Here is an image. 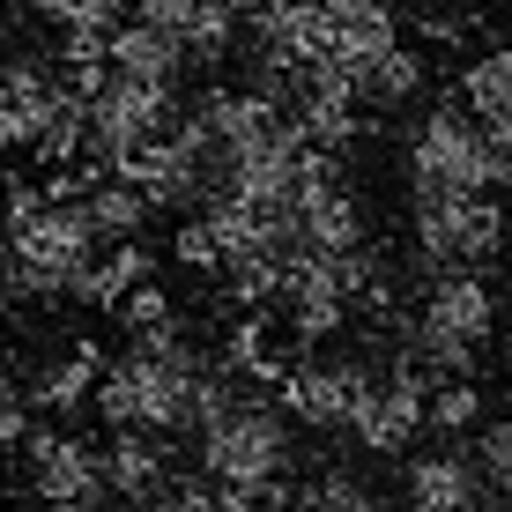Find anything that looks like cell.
<instances>
[{"label":"cell","mask_w":512,"mask_h":512,"mask_svg":"<svg viewBox=\"0 0 512 512\" xmlns=\"http://www.w3.org/2000/svg\"><path fill=\"white\" fill-rule=\"evenodd\" d=\"M141 282H156V253H149L141 238H127V245H97V260L75 275V305L119 312V297L141 290Z\"/></svg>","instance_id":"cell-21"},{"label":"cell","mask_w":512,"mask_h":512,"mask_svg":"<svg viewBox=\"0 0 512 512\" xmlns=\"http://www.w3.org/2000/svg\"><path fill=\"white\" fill-rule=\"evenodd\" d=\"M97 372H104V349L67 342V349H52V357H38V372L23 379V394H30L38 416H82L90 394H97Z\"/></svg>","instance_id":"cell-17"},{"label":"cell","mask_w":512,"mask_h":512,"mask_svg":"<svg viewBox=\"0 0 512 512\" xmlns=\"http://www.w3.org/2000/svg\"><path fill=\"white\" fill-rule=\"evenodd\" d=\"M498 364H505V372H512V342H505V349H498Z\"/></svg>","instance_id":"cell-31"},{"label":"cell","mask_w":512,"mask_h":512,"mask_svg":"<svg viewBox=\"0 0 512 512\" xmlns=\"http://www.w3.org/2000/svg\"><path fill=\"white\" fill-rule=\"evenodd\" d=\"M193 461L216 490H245V498H268L275 483L297 475V438L290 416L275 409L268 386L231 379L223 364H208L201 401H193Z\"/></svg>","instance_id":"cell-1"},{"label":"cell","mask_w":512,"mask_h":512,"mask_svg":"<svg viewBox=\"0 0 512 512\" xmlns=\"http://www.w3.org/2000/svg\"><path fill=\"white\" fill-rule=\"evenodd\" d=\"M290 512H386V498L364 483L357 468H320L312 483H297V505Z\"/></svg>","instance_id":"cell-24"},{"label":"cell","mask_w":512,"mask_h":512,"mask_svg":"<svg viewBox=\"0 0 512 512\" xmlns=\"http://www.w3.org/2000/svg\"><path fill=\"white\" fill-rule=\"evenodd\" d=\"M30 394H23V372H8V364H0V453H15L23 446V431H30Z\"/></svg>","instance_id":"cell-29"},{"label":"cell","mask_w":512,"mask_h":512,"mask_svg":"<svg viewBox=\"0 0 512 512\" xmlns=\"http://www.w3.org/2000/svg\"><path fill=\"white\" fill-rule=\"evenodd\" d=\"M416 8H438V0H416Z\"/></svg>","instance_id":"cell-33"},{"label":"cell","mask_w":512,"mask_h":512,"mask_svg":"<svg viewBox=\"0 0 512 512\" xmlns=\"http://www.w3.org/2000/svg\"><path fill=\"white\" fill-rule=\"evenodd\" d=\"M75 201H82V216H90L97 245H127V238L149 231V216H156V208L141 201V186H134V179H119V171H90Z\"/></svg>","instance_id":"cell-20"},{"label":"cell","mask_w":512,"mask_h":512,"mask_svg":"<svg viewBox=\"0 0 512 512\" xmlns=\"http://www.w3.org/2000/svg\"><path fill=\"white\" fill-rule=\"evenodd\" d=\"M290 223H297V245H305V253H357V245H372V208H364L357 179L342 171V156H320V164H312Z\"/></svg>","instance_id":"cell-11"},{"label":"cell","mask_w":512,"mask_h":512,"mask_svg":"<svg viewBox=\"0 0 512 512\" xmlns=\"http://www.w3.org/2000/svg\"><path fill=\"white\" fill-rule=\"evenodd\" d=\"M186 127L201 134V149H208L216 171H245V164H260V156H282L290 141H305L297 119H290V104L253 90V82H245V90H208L201 104H186Z\"/></svg>","instance_id":"cell-7"},{"label":"cell","mask_w":512,"mask_h":512,"mask_svg":"<svg viewBox=\"0 0 512 512\" xmlns=\"http://www.w3.org/2000/svg\"><path fill=\"white\" fill-rule=\"evenodd\" d=\"M119 179H134L156 216H179V208H201L208 193H216V164H208V149H201L193 127H171L164 141H149Z\"/></svg>","instance_id":"cell-12"},{"label":"cell","mask_w":512,"mask_h":512,"mask_svg":"<svg viewBox=\"0 0 512 512\" xmlns=\"http://www.w3.org/2000/svg\"><path fill=\"white\" fill-rule=\"evenodd\" d=\"M134 0H30V15H45L60 38H104V30L127 23Z\"/></svg>","instance_id":"cell-26"},{"label":"cell","mask_w":512,"mask_h":512,"mask_svg":"<svg viewBox=\"0 0 512 512\" xmlns=\"http://www.w3.org/2000/svg\"><path fill=\"white\" fill-rule=\"evenodd\" d=\"M475 468H483V483L498 490V498H512V409L475 423Z\"/></svg>","instance_id":"cell-27"},{"label":"cell","mask_w":512,"mask_h":512,"mask_svg":"<svg viewBox=\"0 0 512 512\" xmlns=\"http://www.w3.org/2000/svg\"><path fill=\"white\" fill-rule=\"evenodd\" d=\"M409 253L423 275H453L505 253V201L498 193H453V186H409Z\"/></svg>","instance_id":"cell-5"},{"label":"cell","mask_w":512,"mask_h":512,"mask_svg":"<svg viewBox=\"0 0 512 512\" xmlns=\"http://www.w3.org/2000/svg\"><path fill=\"white\" fill-rule=\"evenodd\" d=\"M67 97V82L52 75L45 52H8L0 60V156H30L52 119V104Z\"/></svg>","instance_id":"cell-13"},{"label":"cell","mask_w":512,"mask_h":512,"mask_svg":"<svg viewBox=\"0 0 512 512\" xmlns=\"http://www.w3.org/2000/svg\"><path fill=\"white\" fill-rule=\"evenodd\" d=\"M171 438H149V431H112V446H104V490H112V505L127 512H149L164 498L171 483Z\"/></svg>","instance_id":"cell-16"},{"label":"cell","mask_w":512,"mask_h":512,"mask_svg":"<svg viewBox=\"0 0 512 512\" xmlns=\"http://www.w3.org/2000/svg\"><path fill=\"white\" fill-rule=\"evenodd\" d=\"M483 416L490 409H483V386L475 379H438L431 401H423V431H438V438H468Z\"/></svg>","instance_id":"cell-25"},{"label":"cell","mask_w":512,"mask_h":512,"mask_svg":"<svg viewBox=\"0 0 512 512\" xmlns=\"http://www.w3.org/2000/svg\"><path fill=\"white\" fill-rule=\"evenodd\" d=\"M171 320H186V312H179V297L156 290V282H141V290L119 297V327H127V334H156V327H171Z\"/></svg>","instance_id":"cell-28"},{"label":"cell","mask_w":512,"mask_h":512,"mask_svg":"<svg viewBox=\"0 0 512 512\" xmlns=\"http://www.w3.org/2000/svg\"><path fill=\"white\" fill-rule=\"evenodd\" d=\"M208 357L193 349V327L171 320L156 334H127L119 357H104L90 409L112 431H149V438H179L193 431V401H201Z\"/></svg>","instance_id":"cell-2"},{"label":"cell","mask_w":512,"mask_h":512,"mask_svg":"<svg viewBox=\"0 0 512 512\" xmlns=\"http://www.w3.org/2000/svg\"><path fill=\"white\" fill-rule=\"evenodd\" d=\"M104 75H127V82H186V52L164 45L149 23H119V30H104Z\"/></svg>","instance_id":"cell-22"},{"label":"cell","mask_w":512,"mask_h":512,"mask_svg":"<svg viewBox=\"0 0 512 512\" xmlns=\"http://www.w3.org/2000/svg\"><path fill=\"white\" fill-rule=\"evenodd\" d=\"M475 23L483 15H468V8H423V45H468Z\"/></svg>","instance_id":"cell-30"},{"label":"cell","mask_w":512,"mask_h":512,"mask_svg":"<svg viewBox=\"0 0 512 512\" xmlns=\"http://www.w3.org/2000/svg\"><path fill=\"white\" fill-rule=\"evenodd\" d=\"M379 334L364 349H305V357H290L282 364V379L268 386L275 394V409L297 423V431H320V438H342V423L349 409H357V394H364V379L379 372Z\"/></svg>","instance_id":"cell-6"},{"label":"cell","mask_w":512,"mask_h":512,"mask_svg":"<svg viewBox=\"0 0 512 512\" xmlns=\"http://www.w3.org/2000/svg\"><path fill=\"white\" fill-rule=\"evenodd\" d=\"M245 67H253V90H268L290 104L297 82H305L312 60H327V23H320V0H253L238 23Z\"/></svg>","instance_id":"cell-8"},{"label":"cell","mask_w":512,"mask_h":512,"mask_svg":"<svg viewBox=\"0 0 512 512\" xmlns=\"http://www.w3.org/2000/svg\"><path fill=\"white\" fill-rule=\"evenodd\" d=\"M23 475H30V498L45 512H119L112 490H104V446L67 431L60 416L23 431Z\"/></svg>","instance_id":"cell-10"},{"label":"cell","mask_w":512,"mask_h":512,"mask_svg":"<svg viewBox=\"0 0 512 512\" xmlns=\"http://www.w3.org/2000/svg\"><path fill=\"white\" fill-rule=\"evenodd\" d=\"M0 245H8V223H0Z\"/></svg>","instance_id":"cell-32"},{"label":"cell","mask_w":512,"mask_h":512,"mask_svg":"<svg viewBox=\"0 0 512 512\" xmlns=\"http://www.w3.org/2000/svg\"><path fill=\"white\" fill-rule=\"evenodd\" d=\"M498 312L505 297L490 290V275L475 268H453V275H423L409 320H401L394 349L416 364L423 379H475V364L490 357V342H498Z\"/></svg>","instance_id":"cell-3"},{"label":"cell","mask_w":512,"mask_h":512,"mask_svg":"<svg viewBox=\"0 0 512 512\" xmlns=\"http://www.w3.org/2000/svg\"><path fill=\"white\" fill-rule=\"evenodd\" d=\"M401 164H409V186H453V193H505L512 186V164L498 156L490 127L461 97H438L431 112L409 119Z\"/></svg>","instance_id":"cell-4"},{"label":"cell","mask_w":512,"mask_h":512,"mask_svg":"<svg viewBox=\"0 0 512 512\" xmlns=\"http://www.w3.org/2000/svg\"><path fill=\"white\" fill-rule=\"evenodd\" d=\"M320 23H327V60H372V52L401 45L394 0H320Z\"/></svg>","instance_id":"cell-18"},{"label":"cell","mask_w":512,"mask_h":512,"mask_svg":"<svg viewBox=\"0 0 512 512\" xmlns=\"http://www.w3.org/2000/svg\"><path fill=\"white\" fill-rule=\"evenodd\" d=\"M423 401H431V379L386 342L379 349V372L364 379L357 409H349V423H342V438L357 453H372V461H401V453L423 438Z\"/></svg>","instance_id":"cell-9"},{"label":"cell","mask_w":512,"mask_h":512,"mask_svg":"<svg viewBox=\"0 0 512 512\" xmlns=\"http://www.w3.org/2000/svg\"><path fill=\"white\" fill-rule=\"evenodd\" d=\"M401 490H409L416 512H483V498H490V483H483V468H475V453H461V446L416 453V461L401 468Z\"/></svg>","instance_id":"cell-15"},{"label":"cell","mask_w":512,"mask_h":512,"mask_svg":"<svg viewBox=\"0 0 512 512\" xmlns=\"http://www.w3.org/2000/svg\"><path fill=\"white\" fill-rule=\"evenodd\" d=\"M0 512H8V505H0Z\"/></svg>","instance_id":"cell-34"},{"label":"cell","mask_w":512,"mask_h":512,"mask_svg":"<svg viewBox=\"0 0 512 512\" xmlns=\"http://www.w3.org/2000/svg\"><path fill=\"white\" fill-rule=\"evenodd\" d=\"M423 82H431V60L416 45H386L372 60H357V104L364 112H409L423 97Z\"/></svg>","instance_id":"cell-19"},{"label":"cell","mask_w":512,"mask_h":512,"mask_svg":"<svg viewBox=\"0 0 512 512\" xmlns=\"http://www.w3.org/2000/svg\"><path fill=\"white\" fill-rule=\"evenodd\" d=\"M134 23H149L164 45L186 52V67H223L238 52V23L223 0H134Z\"/></svg>","instance_id":"cell-14"},{"label":"cell","mask_w":512,"mask_h":512,"mask_svg":"<svg viewBox=\"0 0 512 512\" xmlns=\"http://www.w3.org/2000/svg\"><path fill=\"white\" fill-rule=\"evenodd\" d=\"M453 97L468 104L475 119H512V45H490V52H468L461 82H453Z\"/></svg>","instance_id":"cell-23"}]
</instances>
